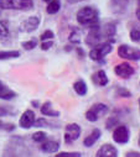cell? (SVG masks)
Segmentation results:
<instances>
[{
    "instance_id": "74e56055",
    "label": "cell",
    "mask_w": 140,
    "mask_h": 157,
    "mask_svg": "<svg viewBox=\"0 0 140 157\" xmlns=\"http://www.w3.org/2000/svg\"><path fill=\"white\" fill-rule=\"evenodd\" d=\"M138 144H139V146H140V134H139V140H138Z\"/></svg>"
},
{
    "instance_id": "484cf974",
    "label": "cell",
    "mask_w": 140,
    "mask_h": 157,
    "mask_svg": "<svg viewBox=\"0 0 140 157\" xmlns=\"http://www.w3.org/2000/svg\"><path fill=\"white\" fill-rule=\"evenodd\" d=\"M130 38L134 42H139L140 41V27H134L130 31Z\"/></svg>"
},
{
    "instance_id": "d590c367",
    "label": "cell",
    "mask_w": 140,
    "mask_h": 157,
    "mask_svg": "<svg viewBox=\"0 0 140 157\" xmlns=\"http://www.w3.org/2000/svg\"><path fill=\"white\" fill-rule=\"evenodd\" d=\"M66 2H67L68 4H77V3H80V2H84V0H66Z\"/></svg>"
},
{
    "instance_id": "8d00e7d4",
    "label": "cell",
    "mask_w": 140,
    "mask_h": 157,
    "mask_svg": "<svg viewBox=\"0 0 140 157\" xmlns=\"http://www.w3.org/2000/svg\"><path fill=\"white\" fill-rule=\"evenodd\" d=\"M135 15H136V19L140 21V6L136 9V13H135Z\"/></svg>"
},
{
    "instance_id": "ffe728a7",
    "label": "cell",
    "mask_w": 140,
    "mask_h": 157,
    "mask_svg": "<svg viewBox=\"0 0 140 157\" xmlns=\"http://www.w3.org/2000/svg\"><path fill=\"white\" fill-rule=\"evenodd\" d=\"M60 9H61V0H51V2L47 4L46 11L51 15H55L60 11Z\"/></svg>"
},
{
    "instance_id": "8992f818",
    "label": "cell",
    "mask_w": 140,
    "mask_h": 157,
    "mask_svg": "<svg viewBox=\"0 0 140 157\" xmlns=\"http://www.w3.org/2000/svg\"><path fill=\"white\" fill-rule=\"evenodd\" d=\"M103 38L104 37H103V33H102V29L97 24V25L91 26V30H89V32H88V35L86 37V44H87V46H89V47L93 48L94 46L102 44Z\"/></svg>"
},
{
    "instance_id": "cb8c5ba5",
    "label": "cell",
    "mask_w": 140,
    "mask_h": 157,
    "mask_svg": "<svg viewBox=\"0 0 140 157\" xmlns=\"http://www.w3.org/2000/svg\"><path fill=\"white\" fill-rule=\"evenodd\" d=\"M69 42H72V44H80L81 42V32L77 29H73L71 35H69Z\"/></svg>"
},
{
    "instance_id": "7402d4cb",
    "label": "cell",
    "mask_w": 140,
    "mask_h": 157,
    "mask_svg": "<svg viewBox=\"0 0 140 157\" xmlns=\"http://www.w3.org/2000/svg\"><path fill=\"white\" fill-rule=\"evenodd\" d=\"M9 37V29H8V25L5 21H2L0 20V41L5 40V38Z\"/></svg>"
},
{
    "instance_id": "4dcf8cb0",
    "label": "cell",
    "mask_w": 140,
    "mask_h": 157,
    "mask_svg": "<svg viewBox=\"0 0 140 157\" xmlns=\"http://www.w3.org/2000/svg\"><path fill=\"white\" fill-rule=\"evenodd\" d=\"M52 46H53V41H52V40L42 41V44H41V50H44V51H47V50H50Z\"/></svg>"
},
{
    "instance_id": "836d02e7",
    "label": "cell",
    "mask_w": 140,
    "mask_h": 157,
    "mask_svg": "<svg viewBox=\"0 0 140 157\" xmlns=\"http://www.w3.org/2000/svg\"><path fill=\"white\" fill-rule=\"evenodd\" d=\"M126 156H128V157H130V156H139V157H140V152H136V151L126 152Z\"/></svg>"
},
{
    "instance_id": "d6986e66",
    "label": "cell",
    "mask_w": 140,
    "mask_h": 157,
    "mask_svg": "<svg viewBox=\"0 0 140 157\" xmlns=\"http://www.w3.org/2000/svg\"><path fill=\"white\" fill-rule=\"evenodd\" d=\"M115 31H117V29H115L114 22H109L102 29V33H103L104 38H112L115 35Z\"/></svg>"
},
{
    "instance_id": "277c9868",
    "label": "cell",
    "mask_w": 140,
    "mask_h": 157,
    "mask_svg": "<svg viewBox=\"0 0 140 157\" xmlns=\"http://www.w3.org/2000/svg\"><path fill=\"white\" fill-rule=\"evenodd\" d=\"M108 111H109L108 105L103 104V103H95L86 111V119L91 123H95L99 117L106 115Z\"/></svg>"
},
{
    "instance_id": "603a6c76",
    "label": "cell",
    "mask_w": 140,
    "mask_h": 157,
    "mask_svg": "<svg viewBox=\"0 0 140 157\" xmlns=\"http://www.w3.org/2000/svg\"><path fill=\"white\" fill-rule=\"evenodd\" d=\"M31 139H32L33 142H42L47 139V134L45 131H36V132L32 134Z\"/></svg>"
},
{
    "instance_id": "f1b7e54d",
    "label": "cell",
    "mask_w": 140,
    "mask_h": 157,
    "mask_svg": "<svg viewBox=\"0 0 140 157\" xmlns=\"http://www.w3.org/2000/svg\"><path fill=\"white\" fill-rule=\"evenodd\" d=\"M119 125V123H118V119L117 117H109V120L107 121V124H106V128L107 129H113V128H115V126H118Z\"/></svg>"
},
{
    "instance_id": "44dd1931",
    "label": "cell",
    "mask_w": 140,
    "mask_h": 157,
    "mask_svg": "<svg viewBox=\"0 0 140 157\" xmlns=\"http://www.w3.org/2000/svg\"><path fill=\"white\" fill-rule=\"evenodd\" d=\"M20 57V52L19 51H0V61H6V59H13V58H18Z\"/></svg>"
},
{
    "instance_id": "1f68e13d",
    "label": "cell",
    "mask_w": 140,
    "mask_h": 157,
    "mask_svg": "<svg viewBox=\"0 0 140 157\" xmlns=\"http://www.w3.org/2000/svg\"><path fill=\"white\" fill-rule=\"evenodd\" d=\"M60 156H73V157H80L81 156V152H60L57 153V157Z\"/></svg>"
},
{
    "instance_id": "7a4b0ae2",
    "label": "cell",
    "mask_w": 140,
    "mask_h": 157,
    "mask_svg": "<svg viewBox=\"0 0 140 157\" xmlns=\"http://www.w3.org/2000/svg\"><path fill=\"white\" fill-rule=\"evenodd\" d=\"M0 9L3 10H31L32 0H0Z\"/></svg>"
},
{
    "instance_id": "ba28073f",
    "label": "cell",
    "mask_w": 140,
    "mask_h": 157,
    "mask_svg": "<svg viewBox=\"0 0 140 157\" xmlns=\"http://www.w3.org/2000/svg\"><path fill=\"white\" fill-rule=\"evenodd\" d=\"M129 139H130V131L125 125H118L114 128V131H113L114 142L124 145V144L129 142Z\"/></svg>"
},
{
    "instance_id": "b9f144b4",
    "label": "cell",
    "mask_w": 140,
    "mask_h": 157,
    "mask_svg": "<svg viewBox=\"0 0 140 157\" xmlns=\"http://www.w3.org/2000/svg\"><path fill=\"white\" fill-rule=\"evenodd\" d=\"M138 4H139V6H140V0H138Z\"/></svg>"
},
{
    "instance_id": "e575fe53",
    "label": "cell",
    "mask_w": 140,
    "mask_h": 157,
    "mask_svg": "<svg viewBox=\"0 0 140 157\" xmlns=\"http://www.w3.org/2000/svg\"><path fill=\"white\" fill-rule=\"evenodd\" d=\"M77 53H78V56H81V58H83L84 57V51L82 50V48H77Z\"/></svg>"
},
{
    "instance_id": "9c48e42d",
    "label": "cell",
    "mask_w": 140,
    "mask_h": 157,
    "mask_svg": "<svg viewBox=\"0 0 140 157\" xmlns=\"http://www.w3.org/2000/svg\"><path fill=\"white\" fill-rule=\"evenodd\" d=\"M114 73L119 78H123V79H129L130 77L134 75L135 69H134V67L130 63L123 62V63H119V64H117L114 67Z\"/></svg>"
},
{
    "instance_id": "9a60e30c",
    "label": "cell",
    "mask_w": 140,
    "mask_h": 157,
    "mask_svg": "<svg viewBox=\"0 0 140 157\" xmlns=\"http://www.w3.org/2000/svg\"><path fill=\"white\" fill-rule=\"evenodd\" d=\"M100 136H102V131H100L99 129H93L92 132L83 140V145H84L86 147H92V146L100 139Z\"/></svg>"
},
{
    "instance_id": "d6a6232c",
    "label": "cell",
    "mask_w": 140,
    "mask_h": 157,
    "mask_svg": "<svg viewBox=\"0 0 140 157\" xmlns=\"http://www.w3.org/2000/svg\"><path fill=\"white\" fill-rule=\"evenodd\" d=\"M2 129L6 130V131H14L15 130V125L14 124H2Z\"/></svg>"
},
{
    "instance_id": "ab89813d",
    "label": "cell",
    "mask_w": 140,
    "mask_h": 157,
    "mask_svg": "<svg viewBox=\"0 0 140 157\" xmlns=\"http://www.w3.org/2000/svg\"><path fill=\"white\" fill-rule=\"evenodd\" d=\"M2 124H3V121H0V129H2Z\"/></svg>"
},
{
    "instance_id": "8fae6325",
    "label": "cell",
    "mask_w": 140,
    "mask_h": 157,
    "mask_svg": "<svg viewBox=\"0 0 140 157\" xmlns=\"http://www.w3.org/2000/svg\"><path fill=\"white\" fill-rule=\"evenodd\" d=\"M40 26V17L37 16H30L27 17L22 25H21V30L25 32H33L35 30H37V27Z\"/></svg>"
},
{
    "instance_id": "ac0fdd59",
    "label": "cell",
    "mask_w": 140,
    "mask_h": 157,
    "mask_svg": "<svg viewBox=\"0 0 140 157\" xmlns=\"http://www.w3.org/2000/svg\"><path fill=\"white\" fill-rule=\"evenodd\" d=\"M73 89H75V92H76L80 97L86 95V94H87V90H88L87 84H86V82H84L83 79H78V81H76L75 84H73Z\"/></svg>"
},
{
    "instance_id": "83f0119b",
    "label": "cell",
    "mask_w": 140,
    "mask_h": 157,
    "mask_svg": "<svg viewBox=\"0 0 140 157\" xmlns=\"http://www.w3.org/2000/svg\"><path fill=\"white\" fill-rule=\"evenodd\" d=\"M33 126H36V128H44V126H55V125L50 124V123L46 121L45 119H37V120H35Z\"/></svg>"
},
{
    "instance_id": "52a82bcc",
    "label": "cell",
    "mask_w": 140,
    "mask_h": 157,
    "mask_svg": "<svg viewBox=\"0 0 140 157\" xmlns=\"http://www.w3.org/2000/svg\"><path fill=\"white\" fill-rule=\"evenodd\" d=\"M81 132H82V129L78 124H76V123L68 124L64 129V142L72 144L73 141H76L81 136Z\"/></svg>"
},
{
    "instance_id": "5b68a950",
    "label": "cell",
    "mask_w": 140,
    "mask_h": 157,
    "mask_svg": "<svg viewBox=\"0 0 140 157\" xmlns=\"http://www.w3.org/2000/svg\"><path fill=\"white\" fill-rule=\"evenodd\" d=\"M118 56L126 61H140V48L129 45H120L118 47Z\"/></svg>"
},
{
    "instance_id": "4fadbf2b",
    "label": "cell",
    "mask_w": 140,
    "mask_h": 157,
    "mask_svg": "<svg viewBox=\"0 0 140 157\" xmlns=\"http://www.w3.org/2000/svg\"><path fill=\"white\" fill-rule=\"evenodd\" d=\"M117 156H118V150L111 144H104L97 151V157H117Z\"/></svg>"
},
{
    "instance_id": "2e32d148",
    "label": "cell",
    "mask_w": 140,
    "mask_h": 157,
    "mask_svg": "<svg viewBox=\"0 0 140 157\" xmlns=\"http://www.w3.org/2000/svg\"><path fill=\"white\" fill-rule=\"evenodd\" d=\"M16 97V93L10 89L6 84H4L2 81H0V99L3 100H11Z\"/></svg>"
},
{
    "instance_id": "3957f363",
    "label": "cell",
    "mask_w": 140,
    "mask_h": 157,
    "mask_svg": "<svg viewBox=\"0 0 140 157\" xmlns=\"http://www.w3.org/2000/svg\"><path fill=\"white\" fill-rule=\"evenodd\" d=\"M113 51V45L112 42H102L97 46H94L91 52H89V58L94 62H103V59L106 58L107 55H109Z\"/></svg>"
},
{
    "instance_id": "f546056e",
    "label": "cell",
    "mask_w": 140,
    "mask_h": 157,
    "mask_svg": "<svg viewBox=\"0 0 140 157\" xmlns=\"http://www.w3.org/2000/svg\"><path fill=\"white\" fill-rule=\"evenodd\" d=\"M118 94H119V97H123V98H130L131 97V93L128 89L122 88V87L118 89Z\"/></svg>"
},
{
    "instance_id": "d4e9b609",
    "label": "cell",
    "mask_w": 140,
    "mask_h": 157,
    "mask_svg": "<svg viewBox=\"0 0 140 157\" xmlns=\"http://www.w3.org/2000/svg\"><path fill=\"white\" fill-rule=\"evenodd\" d=\"M36 46H37V41L35 40V38H32V40H29V41H24V42H22V47H24L26 51L33 50Z\"/></svg>"
},
{
    "instance_id": "f35d334b",
    "label": "cell",
    "mask_w": 140,
    "mask_h": 157,
    "mask_svg": "<svg viewBox=\"0 0 140 157\" xmlns=\"http://www.w3.org/2000/svg\"><path fill=\"white\" fill-rule=\"evenodd\" d=\"M44 2H45V3H50V2H51V0H44Z\"/></svg>"
},
{
    "instance_id": "4316f807",
    "label": "cell",
    "mask_w": 140,
    "mask_h": 157,
    "mask_svg": "<svg viewBox=\"0 0 140 157\" xmlns=\"http://www.w3.org/2000/svg\"><path fill=\"white\" fill-rule=\"evenodd\" d=\"M55 37V33L51 31V30H46L41 36H40V40L41 41H47V40H53Z\"/></svg>"
},
{
    "instance_id": "5bb4252c",
    "label": "cell",
    "mask_w": 140,
    "mask_h": 157,
    "mask_svg": "<svg viewBox=\"0 0 140 157\" xmlns=\"http://www.w3.org/2000/svg\"><path fill=\"white\" fill-rule=\"evenodd\" d=\"M92 81L94 82V84L99 86V87H106L108 83H109V79L103 69H99L93 75H92Z\"/></svg>"
},
{
    "instance_id": "6da1fadb",
    "label": "cell",
    "mask_w": 140,
    "mask_h": 157,
    "mask_svg": "<svg viewBox=\"0 0 140 157\" xmlns=\"http://www.w3.org/2000/svg\"><path fill=\"white\" fill-rule=\"evenodd\" d=\"M76 19L80 25L93 26L99 22V13L93 6H83L77 11Z\"/></svg>"
},
{
    "instance_id": "7c38bea8",
    "label": "cell",
    "mask_w": 140,
    "mask_h": 157,
    "mask_svg": "<svg viewBox=\"0 0 140 157\" xmlns=\"http://www.w3.org/2000/svg\"><path fill=\"white\" fill-rule=\"evenodd\" d=\"M40 150L44 153H56L60 150V142L56 140H45L40 145Z\"/></svg>"
},
{
    "instance_id": "e0dca14e",
    "label": "cell",
    "mask_w": 140,
    "mask_h": 157,
    "mask_svg": "<svg viewBox=\"0 0 140 157\" xmlns=\"http://www.w3.org/2000/svg\"><path fill=\"white\" fill-rule=\"evenodd\" d=\"M40 110H41V114L45 115V116H50V117H57V116H60V111L52 109V103L51 101L44 103L41 105Z\"/></svg>"
},
{
    "instance_id": "60d3db41",
    "label": "cell",
    "mask_w": 140,
    "mask_h": 157,
    "mask_svg": "<svg viewBox=\"0 0 140 157\" xmlns=\"http://www.w3.org/2000/svg\"><path fill=\"white\" fill-rule=\"evenodd\" d=\"M139 109H140V98H139Z\"/></svg>"
},
{
    "instance_id": "30bf717a",
    "label": "cell",
    "mask_w": 140,
    "mask_h": 157,
    "mask_svg": "<svg viewBox=\"0 0 140 157\" xmlns=\"http://www.w3.org/2000/svg\"><path fill=\"white\" fill-rule=\"evenodd\" d=\"M35 120H36V117H35V113L30 109L25 110L22 113V115L20 116V121H19V125L20 128L22 129H30L35 124Z\"/></svg>"
}]
</instances>
